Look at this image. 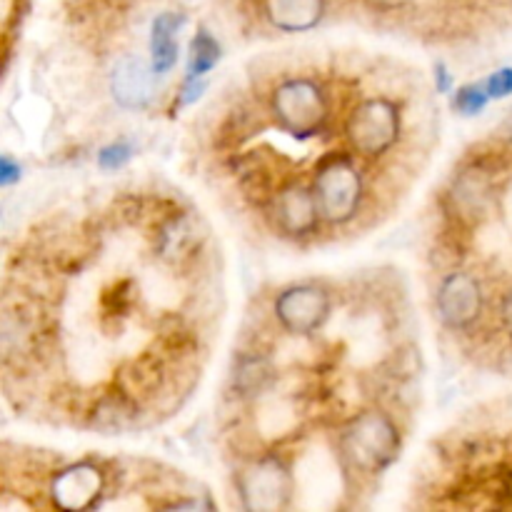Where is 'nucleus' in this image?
Listing matches in <instances>:
<instances>
[{"label":"nucleus","mask_w":512,"mask_h":512,"mask_svg":"<svg viewBox=\"0 0 512 512\" xmlns=\"http://www.w3.org/2000/svg\"><path fill=\"white\" fill-rule=\"evenodd\" d=\"M340 453L350 468L378 475L393 465L400 453V433L393 420L380 410L355 415L340 435Z\"/></svg>","instance_id":"obj_1"},{"label":"nucleus","mask_w":512,"mask_h":512,"mask_svg":"<svg viewBox=\"0 0 512 512\" xmlns=\"http://www.w3.org/2000/svg\"><path fill=\"white\" fill-rule=\"evenodd\" d=\"M435 85H438L440 93H448V90L453 88V78H450V73L445 70V65H438V70H435Z\"/></svg>","instance_id":"obj_21"},{"label":"nucleus","mask_w":512,"mask_h":512,"mask_svg":"<svg viewBox=\"0 0 512 512\" xmlns=\"http://www.w3.org/2000/svg\"><path fill=\"white\" fill-rule=\"evenodd\" d=\"M273 113L285 133L293 138H310L328 118V100L315 80L293 78L275 88Z\"/></svg>","instance_id":"obj_2"},{"label":"nucleus","mask_w":512,"mask_h":512,"mask_svg":"<svg viewBox=\"0 0 512 512\" xmlns=\"http://www.w3.org/2000/svg\"><path fill=\"white\" fill-rule=\"evenodd\" d=\"M490 190L493 188H490V180L483 170H463V173L455 178L453 188H450V208H453V213L458 215L460 220L473 223V220H478L480 215L488 210L490 195H493Z\"/></svg>","instance_id":"obj_11"},{"label":"nucleus","mask_w":512,"mask_h":512,"mask_svg":"<svg viewBox=\"0 0 512 512\" xmlns=\"http://www.w3.org/2000/svg\"><path fill=\"white\" fill-rule=\"evenodd\" d=\"M320 215L328 223H348L363 198V178L350 160L335 158L318 170L313 183Z\"/></svg>","instance_id":"obj_4"},{"label":"nucleus","mask_w":512,"mask_h":512,"mask_svg":"<svg viewBox=\"0 0 512 512\" xmlns=\"http://www.w3.org/2000/svg\"><path fill=\"white\" fill-rule=\"evenodd\" d=\"M490 98H508L512 95V68H500L485 80Z\"/></svg>","instance_id":"obj_18"},{"label":"nucleus","mask_w":512,"mask_h":512,"mask_svg":"<svg viewBox=\"0 0 512 512\" xmlns=\"http://www.w3.org/2000/svg\"><path fill=\"white\" fill-rule=\"evenodd\" d=\"M220 60V43L208 33V30H198L193 40V50H190V65H188V80H203L210 70L218 65Z\"/></svg>","instance_id":"obj_15"},{"label":"nucleus","mask_w":512,"mask_h":512,"mask_svg":"<svg viewBox=\"0 0 512 512\" xmlns=\"http://www.w3.org/2000/svg\"><path fill=\"white\" fill-rule=\"evenodd\" d=\"M53 500L63 510H88L98 503L103 493V470L93 463H75L55 475Z\"/></svg>","instance_id":"obj_9"},{"label":"nucleus","mask_w":512,"mask_h":512,"mask_svg":"<svg viewBox=\"0 0 512 512\" xmlns=\"http://www.w3.org/2000/svg\"><path fill=\"white\" fill-rule=\"evenodd\" d=\"M235 390L245 398L260 395L270 383H273V365L265 358H243L240 368L233 375Z\"/></svg>","instance_id":"obj_14"},{"label":"nucleus","mask_w":512,"mask_h":512,"mask_svg":"<svg viewBox=\"0 0 512 512\" xmlns=\"http://www.w3.org/2000/svg\"><path fill=\"white\" fill-rule=\"evenodd\" d=\"M205 83L203 80H185V88H183V103H195V100L203 95Z\"/></svg>","instance_id":"obj_20"},{"label":"nucleus","mask_w":512,"mask_h":512,"mask_svg":"<svg viewBox=\"0 0 512 512\" xmlns=\"http://www.w3.org/2000/svg\"><path fill=\"white\" fill-rule=\"evenodd\" d=\"M133 153H135L133 145L125 143V140H118V143H110L100 150L98 165L103 170H108V173H113V170L125 168V165L130 163V158H133Z\"/></svg>","instance_id":"obj_17"},{"label":"nucleus","mask_w":512,"mask_h":512,"mask_svg":"<svg viewBox=\"0 0 512 512\" xmlns=\"http://www.w3.org/2000/svg\"><path fill=\"white\" fill-rule=\"evenodd\" d=\"M155 68L145 65L140 58L118 60V65L110 73V93L120 108L143 110L155 98Z\"/></svg>","instance_id":"obj_8"},{"label":"nucleus","mask_w":512,"mask_h":512,"mask_svg":"<svg viewBox=\"0 0 512 512\" xmlns=\"http://www.w3.org/2000/svg\"><path fill=\"white\" fill-rule=\"evenodd\" d=\"M275 318L293 335L315 333L330 318V295L318 285H293L275 300Z\"/></svg>","instance_id":"obj_6"},{"label":"nucleus","mask_w":512,"mask_h":512,"mask_svg":"<svg viewBox=\"0 0 512 512\" xmlns=\"http://www.w3.org/2000/svg\"><path fill=\"white\" fill-rule=\"evenodd\" d=\"M243 508L253 512L283 510L293 495V475L280 458H260L250 463L238 478Z\"/></svg>","instance_id":"obj_5"},{"label":"nucleus","mask_w":512,"mask_h":512,"mask_svg":"<svg viewBox=\"0 0 512 512\" xmlns=\"http://www.w3.org/2000/svg\"><path fill=\"white\" fill-rule=\"evenodd\" d=\"M323 0H268V18L285 33H305L323 18Z\"/></svg>","instance_id":"obj_12"},{"label":"nucleus","mask_w":512,"mask_h":512,"mask_svg":"<svg viewBox=\"0 0 512 512\" xmlns=\"http://www.w3.org/2000/svg\"><path fill=\"white\" fill-rule=\"evenodd\" d=\"M503 323L508 325V330H512V288L503 298Z\"/></svg>","instance_id":"obj_22"},{"label":"nucleus","mask_w":512,"mask_h":512,"mask_svg":"<svg viewBox=\"0 0 512 512\" xmlns=\"http://www.w3.org/2000/svg\"><path fill=\"white\" fill-rule=\"evenodd\" d=\"M350 145L368 158L388 153L400 138V113L398 105L388 98L363 100L348 118Z\"/></svg>","instance_id":"obj_3"},{"label":"nucleus","mask_w":512,"mask_h":512,"mask_svg":"<svg viewBox=\"0 0 512 512\" xmlns=\"http://www.w3.org/2000/svg\"><path fill=\"white\" fill-rule=\"evenodd\" d=\"M185 18L180 13H160L150 33V50H153L155 73L163 75L178 63V30L183 28Z\"/></svg>","instance_id":"obj_13"},{"label":"nucleus","mask_w":512,"mask_h":512,"mask_svg":"<svg viewBox=\"0 0 512 512\" xmlns=\"http://www.w3.org/2000/svg\"><path fill=\"white\" fill-rule=\"evenodd\" d=\"M378 3H383V5H398V3H403V0H378Z\"/></svg>","instance_id":"obj_23"},{"label":"nucleus","mask_w":512,"mask_h":512,"mask_svg":"<svg viewBox=\"0 0 512 512\" xmlns=\"http://www.w3.org/2000/svg\"><path fill=\"white\" fill-rule=\"evenodd\" d=\"M483 310V290L470 273L445 275L438 288V313L448 328L465 330L480 318Z\"/></svg>","instance_id":"obj_7"},{"label":"nucleus","mask_w":512,"mask_h":512,"mask_svg":"<svg viewBox=\"0 0 512 512\" xmlns=\"http://www.w3.org/2000/svg\"><path fill=\"white\" fill-rule=\"evenodd\" d=\"M488 100H490V93L488 88H485V83L463 85V88L455 93V108H458L463 115H478L480 110H485Z\"/></svg>","instance_id":"obj_16"},{"label":"nucleus","mask_w":512,"mask_h":512,"mask_svg":"<svg viewBox=\"0 0 512 512\" xmlns=\"http://www.w3.org/2000/svg\"><path fill=\"white\" fill-rule=\"evenodd\" d=\"M505 128H508V133L512 135V115L508 118V123H505Z\"/></svg>","instance_id":"obj_24"},{"label":"nucleus","mask_w":512,"mask_h":512,"mask_svg":"<svg viewBox=\"0 0 512 512\" xmlns=\"http://www.w3.org/2000/svg\"><path fill=\"white\" fill-rule=\"evenodd\" d=\"M18 180H20V165L15 163L13 158H8V155H3V158H0V185L8 188V185L18 183Z\"/></svg>","instance_id":"obj_19"},{"label":"nucleus","mask_w":512,"mask_h":512,"mask_svg":"<svg viewBox=\"0 0 512 512\" xmlns=\"http://www.w3.org/2000/svg\"><path fill=\"white\" fill-rule=\"evenodd\" d=\"M273 215L275 225H278V230H283L285 235H293V238L308 235L313 233L320 218L318 198H315L313 190L303 188L300 183H293L278 193Z\"/></svg>","instance_id":"obj_10"}]
</instances>
